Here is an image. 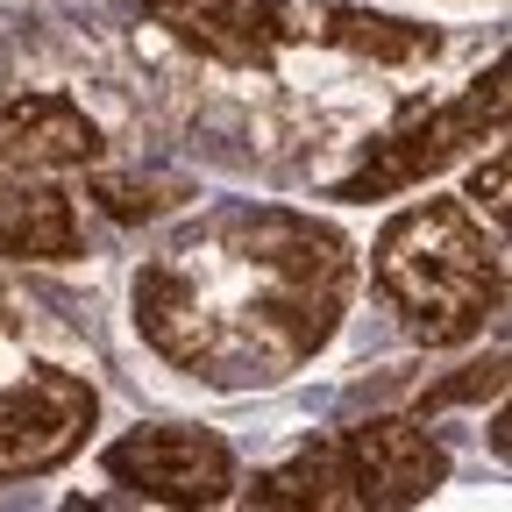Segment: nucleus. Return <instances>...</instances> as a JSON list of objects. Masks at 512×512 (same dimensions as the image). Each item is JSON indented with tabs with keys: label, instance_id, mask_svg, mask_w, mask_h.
Segmentation results:
<instances>
[{
	"label": "nucleus",
	"instance_id": "obj_1",
	"mask_svg": "<svg viewBox=\"0 0 512 512\" xmlns=\"http://www.w3.org/2000/svg\"><path fill=\"white\" fill-rule=\"evenodd\" d=\"M349 292L356 256L328 221L228 200L136 271V328L185 377L256 392L335 342Z\"/></svg>",
	"mask_w": 512,
	"mask_h": 512
},
{
	"label": "nucleus",
	"instance_id": "obj_2",
	"mask_svg": "<svg viewBox=\"0 0 512 512\" xmlns=\"http://www.w3.org/2000/svg\"><path fill=\"white\" fill-rule=\"evenodd\" d=\"M370 278L413 342L456 349L505 306V242L463 200H413L377 228Z\"/></svg>",
	"mask_w": 512,
	"mask_h": 512
},
{
	"label": "nucleus",
	"instance_id": "obj_3",
	"mask_svg": "<svg viewBox=\"0 0 512 512\" xmlns=\"http://www.w3.org/2000/svg\"><path fill=\"white\" fill-rule=\"evenodd\" d=\"M448 484V448L413 420H363L292 463L256 477L249 505H313V512H392L420 505Z\"/></svg>",
	"mask_w": 512,
	"mask_h": 512
},
{
	"label": "nucleus",
	"instance_id": "obj_4",
	"mask_svg": "<svg viewBox=\"0 0 512 512\" xmlns=\"http://www.w3.org/2000/svg\"><path fill=\"white\" fill-rule=\"evenodd\" d=\"M498 128H505V57L491 64L477 86H463L456 100H441V107H427V114L399 121L384 143H370L363 171H356V178H342V200H392V192H406V185L434 178L441 164H456L470 143L498 136Z\"/></svg>",
	"mask_w": 512,
	"mask_h": 512
},
{
	"label": "nucleus",
	"instance_id": "obj_5",
	"mask_svg": "<svg viewBox=\"0 0 512 512\" xmlns=\"http://www.w3.org/2000/svg\"><path fill=\"white\" fill-rule=\"evenodd\" d=\"M93 420H100V392L86 377L57 370V363L22 370L0 392V484H22V477L72 463L93 434Z\"/></svg>",
	"mask_w": 512,
	"mask_h": 512
},
{
	"label": "nucleus",
	"instance_id": "obj_6",
	"mask_svg": "<svg viewBox=\"0 0 512 512\" xmlns=\"http://www.w3.org/2000/svg\"><path fill=\"white\" fill-rule=\"evenodd\" d=\"M107 477L157 505H221L235 491V456L207 427H136L107 441Z\"/></svg>",
	"mask_w": 512,
	"mask_h": 512
},
{
	"label": "nucleus",
	"instance_id": "obj_7",
	"mask_svg": "<svg viewBox=\"0 0 512 512\" xmlns=\"http://www.w3.org/2000/svg\"><path fill=\"white\" fill-rule=\"evenodd\" d=\"M143 15L221 64H271L306 43V0H143Z\"/></svg>",
	"mask_w": 512,
	"mask_h": 512
},
{
	"label": "nucleus",
	"instance_id": "obj_8",
	"mask_svg": "<svg viewBox=\"0 0 512 512\" xmlns=\"http://www.w3.org/2000/svg\"><path fill=\"white\" fill-rule=\"evenodd\" d=\"M100 157V128L64 93H15L0 100V178H50L86 171Z\"/></svg>",
	"mask_w": 512,
	"mask_h": 512
},
{
	"label": "nucleus",
	"instance_id": "obj_9",
	"mask_svg": "<svg viewBox=\"0 0 512 512\" xmlns=\"http://www.w3.org/2000/svg\"><path fill=\"white\" fill-rule=\"evenodd\" d=\"M79 249V214L72 192L50 178H0V256H29V264H57Z\"/></svg>",
	"mask_w": 512,
	"mask_h": 512
},
{
	"label": "nucleus",
	"instance_id": "obj_10",
	"mask_svg": "<svg viewBox=\"0 0 512 512\" xmlns=\"http://www.w3.org/2000/svg\"><path fill=\"white\" fill-rule=\"evenodd\" d=\"M306 43H342V50H363V57H434L441 36L420 29V22H392V15H363V8H342V0H306Z\"/></svg>",
	"mask_w": 512,
	"mask_h": 512
},
{
	"label": "nucleus",
	"instance_id": "obj_11",
	"mask_svg": "<svg viewBox=\"0 0 512 512\" xmlns=\"http://www.w3.org/2000/svg\"><path fill=\"white\" fill-rule=\"evenodd\" d=\"M470 200L491 214V228H505V150H491V164H477V178H470Z\"/></svg>",
	"mask_w": 512,
	"mask_h": 512
}]
</instances>
